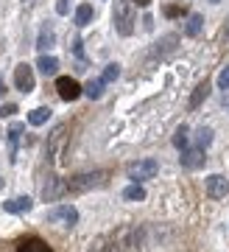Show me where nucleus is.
<instances>
[{
  "mask_svg": "<svg viewBox=\"0 0 229 252\" xmlns=\"http://www.w3.org/2000/svg\"><path fill=\"white\" fill-rule=\"evenodd\" d=\"M14 112H17V104H6V107L0 109V115H3V118H11Z\"/></svg>",
  "mask_w": 229,
  "mask_h": 252,
  "instance_id": "27",
  "label": "nucleus"
},
{
  "mask_svg": "<svg viewBox=\"0 0 229 252\" xmlns=\"http://www.w3.org/2000/svg\"><path fill=\"white\" fill-rule=\"evenodd\" d=\"M31 3H34V0H23V6H31Z\"/></svg>",
  "mask_w": 229,
  "mask_h": 252,
  "instance_id": "33",
  "label": "nucleus"
},
{
  "mask_svg": "<svg viewBox=\"0 0 229 252\" xmlns=\"http://www.w3.org/2000/svg\"><path fill=\"white\" fill-rule=\"evenodd\" d=\"M0 185H3V182H0Z\"/></svg>",
  "mask_w": 229,
  "mask_h": 252,
  "instance_id": "35",
  "label": "nucleus"
},
{
  "mask_svg": "<svg viewBox=\"0 0 229 252\" xmlns=\"http://www.w3.org/2000/svg\"><path fill=\"white\" fill-rule=\"evenodd\" d=\"M159 171V162L157 160H137V162H129L126 165V174H129V180L132 182H143V180H151V177H157Z\"/></svg>",
  "mask_w": 229,
  "mask_h": 252,
  "instance_id": "2",
  "label": "nucleus"
},
{
  "mask_svg": "<svg viewBox=\"0 0 229 252\" xmlns=\"http://www.w3.org/2000/svg\"><path fill=\"white\" fill-rule=\"evenodd\" d=\"M48 118H51V109H48V107H36V109H31L28 124H31V126H42V124H48Z\"/></svg>",
  "mask_w": 229,
  "mask_h": 252,
  "instance_id": "19",
  "label": "nucleus"
},
{
  "mask_svg": "<svg viewBox=\"0 0 229 252\" xmlns=\"http://www.w3.org/2000/svg\"><path fill=\"white\" fill-rule=\"evenodd\" d=\"M104 87H106L104 79H92L87 87H84V95H87V98H92V101H98L101 95H104Z\"/></svg>",
  "mask_w": 229,
  "mask_h": 252,
  "instance_id": "16",
  "label": "nucleus"
},
{
  "mask_svg": "<svg viewBox=\"0 0 229 252\" xmlns=\"http://www.w3.org/2000/svg\"><path fill=\"white\" fill-rule=\"evenodd\" d=\"M48 221L51 224H59V227H73L79 221V210L73 205H56L48 210Z\"/></svg>",
  "mask_w": 229,
  "mask_h": 252,
  "instance_id": "3",
  "label": "nucleus"
},
{
  "mask_svg": "<svg viewBox=\"0 0 229 252\" xmlns=\"http://www.w3.org/2000/svg\"><path fill=\"white\" fill-rule=\"evenodd\" d=\"M207 95H210V84L204 81V84H199V87H196V93H193V95H190V109H196V107H199V104H201L204 98H207Z\"/></svg>",
  "mask_w": 229,
  "mask_h": 252,
  "instance_id": "21",
  "label": "nucleus"
},
{
  "mask_svg": "<svg viewBox=\"0 0 229 252\" xmlns=\"http://www.w3.org/2000/svg\"><path fill=\"white\" fill-rule=\"evenodd\" d=\"M73 54L79 56V59H84V48H81V39H76V42H73Z\"/></svg>",
  "mask_w": 229,
  "mask_h": 252,
  "instance_id": "29",
  "label": "nucleus"
},
{
  "mask_svg": "<svg viewBox=\"0 0 229 252\" xmlns=\"http://www.w3.org/2000/svg\"><path fill=\"white\" fill-rule=\"evenodd\" d=\"M64 126H56L53 129V135L48 137V146H45V157L51 162H59V149H62V143H64Z\"/></svg>",
  "mask_w": 229,
  "mask_h": 252,
  "instance_id": "8",
  "label": "nucleus"
},
{
  "mask_svg": "<svg viewBox=\"0 0 229 252\" xmlns=\"http://www.w3.org/2000/svg\"><path fill=\"white\" fill-rule=\"evenodd\" d=\"M67 193V182L59 180V177H48L42 185V199L45 202H56L59 196H64Z\"/></svg>",
  "mask_w": 229,
  "mask_h": 252,
  "instance_id": "6",
  "label": "nucleus"
},
{
  "mask_svg": "<svg viewBox=\"0 0 229 252\" xmlns=\"http://www.w3.org/2000/svg\"><path fill=\"white\" fill-rule=\"evenodd\" d=\"M56 11H59V14H67V11H70V0H59V3H56Z\"/></svg>",
  "mask_w": 229,
  "mask_h": 252,
  "instance_id": "28",
  "label": "nucleus"
},
{
  "mask_svg": "<svg viewBox=\"0 0 229 252\" xmlns=\"http://www.w3.org/2000/svg\"><path fill=\"white\" fill-rule=\"evenodd\" d=\"M179 162H182V168H187V171L201 168L204 162H207V157H204V149H185V152H182V157H179Z\"/></svg>",
  "mask_w": 229,
  "mask_h": 252,
  "instance_id": "9",
  "label": "nucleus"
},
{
  "mask_svg": "<svg viewBox=\"0 0 229 252\" xmlns=\"http://www.w3.org/2000/svg\"><path fill=\"white\" fill-rule=\"evenodd\" d=\"M123 199L126 202H143V199H145V188H143L140 182H132V185L123 190Z\"/></svg>",
  "mask_w": 229,
  "mask_h": 252,
  "instance_id": "18",
  "label": "nucleus"
},
{
  "mask_svg": "<svg viewBox=\"0 0 229 252\" xmlns=\"http://www.w3.org/2000/svg\"><path fill=\"white\" fill-rule=\"evenodd\" d=\"M218 87H221V90H229V64L218 73Z\"/></svg>",
  "mask_w": 229,
  "mask_h": 252,
  "instance_id": "26",
  "label": "nucleus"
},
{
  "mask_svg": "<svg viewBox=\"0 0 229 252\" xmlns=\"http://www.w3.org/2000/svg\"><path fill=\"white\" fill-rule=\"evenodd\" d=\"M6 93V84H3V73H0V95Z\"/></svg>",
  "mask_w": 229,
  "mask_h": 252,
  "instance_id": "31",
  "label": "nucleus"
},
{
  "mask_svg": "<svg viewBox=\"0 0 229 252\" xmlns=\"http://www.w3.org/2000/svg\"><path fill=\"white\" fill-rule=\"evenodd\" d=\"M34 207V202L28 196H14V199H9V202H3V210L6 213H28Z\"/></svg>",
  "mask_w": 229,
  "mask_h": 252,
  "instance_id": "12",
  "label": "nucleus"
},
{
  "mask_svg": "<svg viewBox=\"0 0 229 252\" xmlns=\"http://www.w3.org/2000/svg\"><path fill=\"white\" fill-rule=\"evenodd\" d=\"M53 42H56L53 28H51V26H42V31H39V39H36V48H39V51H48V48H53Z\"/></svg>",
  "mask_w": 229,
  "mask_h": 252,
  "instance_id": "14",
  "label": "nucleus"
},
{
  "mask_svg": "<svg viewBox=\"0 0 229 252\" xmlns=\"http://www.w3.org/2000/svg\"><path fill=\"white\" fill-rule=\"evenodd\" d=\"M112 20H114V28L120 36H129L134 31V23H137V9H134L132 0H117L114 3V11H112Z\"/></svg>",
  "mask_w": 229,
  "mask_h": 252,
  "instance_id": "1",
  "label": "nucleus"
},
{
  "mask_svg": "<svg viewBox=\"0 0 229 252\" xmlns=\"http://www.w3.org/2000/svg\"><path fill=\"white\" fill-rule=\"evenodd\" d=\"M176 39H179L176 34H168L165 39H162V45H165V48H157V56H165V54H171V51H173V48H176V45H173V42H176Z\"/></svg>",
  "mask_w": 229,
  "mask_h": 252,
  "instance_id": "24",
  "label": "nucleus"
},
{
  "mask_svg": "<svg viewBox=\"0 0 229 252\" xmlns=\"http://www.w3.org/2000/svg\"><path fill=\"white\" fill-rule=\"evenodd\" d=\"M56 90H59V95L64 101H76L79 95H84V87H79V81L70 79V76H62V79L56 81Z\"/></svg>",
  "mask_w": 229,
  "mask_h": 252,
  "instance_id": "7",
  "label": "nucleus"
},
{
  "mask_svg": "<svg viewBox=\"0 0 229 252\" xmlns=\"http://www.w3.org/2000/svg\"><path fill=\"white\" fill-rule=\"evenodd\" d=\"M212 3H221V0H212Z\"/></svg>",
  "mask_w": 229,
  "mask_h": 252,
  "instance_id": "34",
  "label": "nucleus"
},
{
  "mask_svg": "<svg viewBox=\"0 0 229 252\" xmlns=\"http://www.w3.org/2000/svg\"><path fill=\"white\" fill-rule=\"evenodd\" d=\"M196 143H199V149H207V146L212 143V129L210 126H201V129L196 132Z\"/></svg>",
  "mask_w": 229,
  "mask_h": 252,
  "instance_id": "23",
  "label": "nucleus"
},
{
  "mask_svg": "<svg viewBox=\"0 0 229 252\" xmlns=\"http://www.w3.org/2000/svg\"><path fill=\"white\" fill-rule=\"evenodd\" d=\"M132 3H137V6H148L151 0H132Z\"/></svg>",
  "mask_w": 229,
  "mask_h": 252,
  "instance_id": "32",
  "label": "nucleus"
},
{
  "mask_svg": "<svg viewBox=\"0 0 229 252\" xmlns=\"http://www.w3.org/2000/svg\"><path fill=\"white\" fill-rule=\"evenodd\" d=\"M89 23H92V6L81 3L76 9V26H89Z\"/></svg>",
  "mask_w": 229,
  "mask_h": 252,
  "instance_id": "20",
  "label": "nucleus"
},
{
  "mask_svg": "<svg viewBox=\"0 0 229 252\" xmlns=\"http://www.w3.org/2000/svg\"><path fill=\"white\" fill-rule=\"evenodd\" d=\"M201 28H204V17H201V14H190V17H187V23H185V34L187 36H199V34H201Z\"/></svg>",
  "mask_w": 229,
  "mask_h": 252,
  "instance_id": "15",
  "label": "nucleus"
},
{
  "mask_svg": "<svg viewBox=\"0 0 229 252\" xmlns=\"http://www.w3.org/2000/svg\"><path fill=\"white\" fill-rule=\"evenodd\" d=\"M36 67H39V73H45V76H53V73L59 70V59L56 56H39V62H36Z\"/></svg>",
  "mask_w": 229,
  "mask_h": 252,
  "instance_id": "13",
  "label": "nucleus"
},
{
  "mask_svg": "<svg viewBox=\"0 0 229 252\" xmlns=\"http://www.w3.org/2000/svg\"><path fill=\"white\" fill-rule=\"evenodd\" d=\"M14 84H17V90L20 93H31L34 90V84H36V79H34V67L31 64H17L14 67Z\"/></svg>",
  "mask_w": 229,
  "mask_h": 252,
  "instance_id": "5",
  "label": "nucleus"
},
{
  "mask_svg": "<svg viewBox=\"0 0 229 252\" xmlns=\"http://www.w3.org/2000/svg\"><path fill=\"white\" fill-rule=\"evenodd\" d=\"M207 193H210L212 199H224L229 193V182L227 177H221V174H210L207 177Z\"/></svg>",
  "mask_w": 229,
  "mask_h": 252,
  "instance_id": "10",
  "label": "nucleus"
},
{
  "mask_svg": "<svg viewBox=\"0 0 229 252\" xmlns=\"http://www.w3.org/2000/svg\"><path fill=\"white\" fill-rule=\"evenodd\" d=\"M104 171H95V174H79V177H73L70 182H67V190H73V193H81V190L87 188H101L104 185Z\"/></svg>",
  "mask_w": 229,
  "mask_h": 252,
  "instance_id": "4",
  "label": "nucleus"
},
{
  "mask_svg": "<svg viewBox=\"0 0 229 252\" xmlns=\"http://www.w3.org/2000/svg\"><path fill=\"white\" fill-rule=\"evenodd\" d=\"M23 132H26V124H11V129L6 132V137H9V157H11V160H17V149H20V137H23Z\"/></svg>",
  "mask_w": 229,
  "mask_h": 252,
  "instance_id": "11",
  "label": "nucleus"
},
{
  "mask_svg": "<svg viewBox=\"0 0 229 252\" xmlns=\"http://www.w3.org/2000/svg\"><path fill=\"white\" fill-rule=\"evenodd\" d=\"M117 76H120V64H106V70H104V76H101V79H104L106 84H112Z\"/></svg>",
  "mask_w": 229,
  "mask_h": 252,
  "instance_id": "25",
  "label": "nucleus"
},
{
  "mask_svg": "<svg viewBox=\"0 0 229 252\" xmlns=\"http://www.w3.org/2000/svg\"><path fill=\"white\" fill-rule=\"evenodd\" d=\"M187 143H190V135H187V126H179L176 132H173V146H176L179 152H185Z\"/></svg>",
  "mask_w": 229,
  "mask_h": 252,
  "instance_id": "22",
  "label": "nucleus"
},
{
  "mask_svg": "<svg viewBox=\"0 0 229 252\" xmlns=\"http://www.w3.org/2000/svg\"><path fill=\"white\" fill-rule=\"evenodd\" d=\"M165 14H168V17H173V14H179V9H176V6H168Z\"/></svg>",
  "mask_w": 229,
  "mask_h": 252,
  "instance_id": "30",
  "label": "nucleus"
},
{
  "mask_svg": "<svg viewBox=\"0 0 229 252\" xmlns=\"http://www.w3.org/2000/svg\"><path fill=\"white\" fill-rule=\"evenodd\" d=\"M20 252H53V250L45 241H39V238H26L20 244Z\"/></svg>",
  "mask_w": 229,
  "mask_h": 252,
  "instance_id": "17",
  "label": "nucleus"
}]
</instances>
